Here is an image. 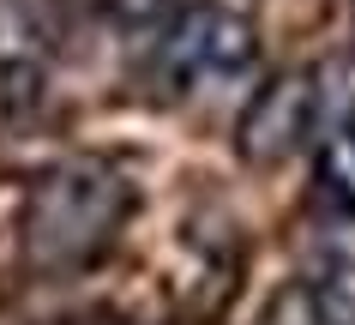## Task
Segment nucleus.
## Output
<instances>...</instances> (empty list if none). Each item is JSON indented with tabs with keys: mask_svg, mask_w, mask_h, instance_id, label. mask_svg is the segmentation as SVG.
I'll use <instances>...</instances> for the list:
<instances>
[{
	"mask_svg": "<svg viewBox=\"0 0 355 325\" xmlns=\"http://www.w3.org/2000/svg\"><path fill=\"white\" fill-rule=\"evenodd\" d=\"M132 211L127 175L96 163V157H73L37 175V187L24 193L19 241L24 259L37 271H85L114 247V235Z\"/></svg>",
	"mask_w": 355,
	"mask_h": 325,
	"instance_id": "1",
	"label": "nucleus"
},
{
	"mask_svg": "<svg viewBox=\"0 0 355 325\" xmlns=\"http://www.w3.org/2000/svg\"><path fill=\"white\" fill-rule=\"evenodd\" d=\"M253 49H259V37H253V24L241 12L211 6V0L181 6V12H168V24L150 42V85L163 96H193L205 85L247 73Z\"/></svg>",
	"mask_w": 355,
	"mask_h": 325,
	"instance_id": "2",
	"label": "nucleus"
},
{
	"mask_svg": "<svg viewBox=\"0 0 355 325\" xmlns=\"http://www.w3.org/2000/svg\"><path fill=\"white\" fill-rule=\"evenodd\" d=\"M319 109H325V96H319L313 73L265 78L259 91L247 96L241 121H235V151H241V163L277 169V163L301 157L307 145H313V133H319Z\"/></svg>",
	"mask_w": 355,
	"mask_h": 325,
	"instance_id": "3",
	"label": "nucleus"
},
{
	"mask_svg": "<svg viewBox=\"0 0 355 325\" xmlns=\"http://www.w3.org/2000/svg\"><path fill=\"white\" fill-rule=\"evenodd\" d=\"M313 205L331 229H355V133H337L319 151V175H313Z\"/></svg>",
	"mask_w": 355,
	"mask_h": 325,
	"instance_id": "4",
	"label": "nucleus"
},
{
	"mask_svg": "<svg viewBox=\"0 0 355 325\" xmlns=\"http://www.w3.org/2000/svg\"><path fill=\"white\" fill-rule=\"evenodd\" d=\"M114 12H121V19H157V12H163L168 0H109Z\"/></svg>",
	"mask_w": 355,
	"mask_h": 325,
	"instance_id": "5",
	"label": "nucleus"
}]
</instances>
